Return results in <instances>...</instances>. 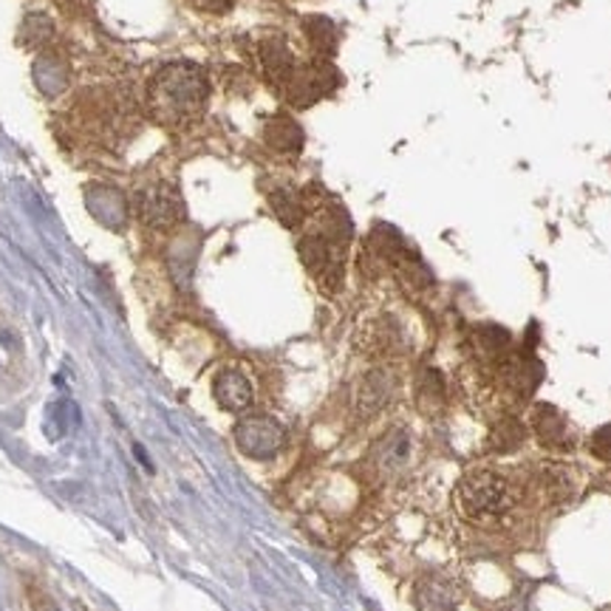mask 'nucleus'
Returning a JSON list of instances; mask_svg holds the SVG:
<instances>
[{
	"mask_svg": "<svg viewBox=\"0 0 611 611\" xmlns=\"http://www.w3.org/2000/svg\"><path fill=\"white\" fill-rule=\"evenodd\" d=\"M207 99H210V80L196 63H170L150 80V114L156 123L168 128L193 123L207 108Z\"/></svg>",
	"mask_w": 611,
	"mask_h": 611,
	"instance_id": "obj_1",
	"label": "nucleus"
},
{
	"mask_svg": "<svg viewBox=\"0 0 611 611\" xmlns=\"http://www.w3.org/2000/svg\"><path fill=\"white\" fill-rule=\"evenodd\" d=\"M351 230H348L346 215L331 207L320 213V224L306 232L297 244L303 264L315 275L317 284L326 292H337L343 284V270H346V250Z\"/></svg>",
	"mask_w": 611,
	"mask_h": 611,
	"instance_id": "obj_2",
	"label": "nucleus"
},
{
	"mask_svg": "<svg viewBox=\"0 0 611 611\" xmlns=\"http://www.w3.org/2000/svg\"><path fill=\"white\" fill-rule=\"evenodd\" d=\"M462 513L473 522H498L513 509L515 493L507 478L493 470H476L462 478L456 489Z\"/></svg>",
	"mask_w": 611,
	"mask_h": 611,
	"instance_id": "obj_3",
	"label": "nucleus"
},
{
	"mask_svg": "<svg viewBox=\"0 0 611 611\" xmlns=\"http://www.w3.org/2000/svg\"><path fill=\"white\" fill-rule=\"evenodd\" d=\"M235 442H239L241 453L250 459H272L284 451L286 431L277 419L255 413V417L241 419L235 428Z\"/></svg>",
	"mask_w": 611,
	"mask_h": 611,
	"instance_id": "obj_4",
	"label": "nucleus"
},
{
	"mask_svg": "<svg viewBox=\"0 0 611 611\" xmlns=\"http://www.w3.org/2000/svg\"><path fill=\"white\" fill-rule=\"evenodd\" d=\"M337 83H340V77H337L335 65L328 63V60H315L309 65H297L295 77L289 80L284 94L292 105L306 108V105L328 97L337 88Z\"/></svg>",
	"mask_w": 611,
	"mask_h": 611,
	"instance_id": "obj_5",
	"label": "nucleus"
},
{
	"mask_svg": "<svg viewBox=\"0 0 611 611\" xmlns=\"http://www.w3.org/2000/svg\"><path fill=\"white\" fill-rule=\"evenodd\" d=\"M139 219L154 230H168L185 219V204L176 187L154 185L139 196Z\"/></svg>",
	"mask_w": 611,
	"mask_h": 611,
	"instance_id": "obj_6",
	"label": "nucleus"
},
{
	"mask_svg": "<svg viewBox=\"0 0 611 611\" xmlns=\"http://www.w3.org/2000/svg\"><path fill=\"white\" fill-rule=\"evenodd\" d=\"M393 393H397V373L388 371V368H373L357 386V411L362 417H373V413H380L391 402Z\"/></svg>",
	"mask_w": 611,
	"mask_h": 611,
	"instance_id": "obj_7",
	"label": "nucleus"
},
{
	"mask_svg": "<svg viewBox=\"0 0 611 611\" xmlns=\"http://www.w3.org/2000/svg\"><path fill=\"white\" fill-rule=\"evenodd\" d=\"M533 431L538 442L549 451H569L575 444L572 433H569L567 417L555 405H538L533 411Z\"/></svg>",
	"mask_w": 611,
	"mask_h": 611,
	"instance_id": "obj_8",
	"label": "nucleus"
},
{
	"mask_svg": "<svg viewBox=\"0 0 611 611\" xmlns=\"http://www.w3.org/2000/svg\"><path fill=\"white\" fill-rule=\"evenodd\" d=\"M213 397L224 411L244 413L252 405L255 391H252V382L246 380V373H241L239 368H224L213 382Z\"/></svg>",
	"mask_w": 611,
	"mask_h": 611,
	"instance_id": "obj_9",
	"label": "nucleus"
},
{
	"mask_svg": "<svg viewBox=\"0 0 611 611\" xmlns=\"http://www.w3.org/2000/svg\"><path fill=\"white\" fill-rule=\"evenodd\" d=\"M261 65H264L266 80L281 91L289 85V80L297 72L295 54H292V49L281 38H266L261 43Z\"/></svg>",
	"mask_w": 611,
	"mask_h": 611,
	"instance_id": "obj_10",
	"label": "nucleus"
},
{
	"mask_svg": "<svg viewBox=\"0 0 611 611\" xmlns=\"http://www.w3.org/2000/svg\"><path fill=\"white\" fill-rule=\"evenodd\" d=\"M540 380H544V366L533 355H527V351L509 357L504 362V382L513 391L522 393V397H529L540 386Z\"/></svg>",
	"mask_w": 611,
	"mask_h": 611,
	"instance_id": "obj_11",
	"label": "nucleus"
},
{
	"mask_svg": "<svg viewBox=\"0 0 611 611\" xmlns=\"http://www.w3.org/2000/svg\"><path fill=\"white\" fill-rule=\"evenodd\" d=\"M417 605L419 611H453L459 605V589L451 580L431 575V578L419 580Z\"/></svg>",
	"mask_w": 611,
	"mask_h": 611,
	"instance_id": "obj_12",
	"label": "nucleus"
},
{
	"mask_svg": "<svg viewBox=\"0 0 611 611\" xmlns=\"http://www.w3.org/2000/svg\"><path fill=\"white\" fill-rule=\"evenodd\" d=\"M408 456H411V436H408V431H391L373 451V459H377L382 473L399 470L408 462Z\"/></svg>",
	"mask_w": 611,
	"mask_h": 611,
	"instance_id": "obj_13",
	"label": "nucleus"
},
{
	"mask_svg": "<svg viewBox=\"0 0 611 611\" xmlns=\"http://www.w3.org/2000/svg\"><path fill=\"white\" fill-rule=\"evenodd\" d=\"M266 143L270 148H275L277 154H297L303 148V130L295 119L289 116H275L270 125H266Z\"/></svg>",
	"mask_w": 611,
	"mask_h": 611,
	"instance_id": "obj_14",
	"label": "nucleus"
},
{
	"mask_svg": "<svg viewBox=\"0 0 611 611\" xmlns=\"http://www.w3.org/2000/svg\"><path fill=\"white\" fill-rule=\"evenodd\" d=\"M303 32L309 38L312 49H315L320 57H331L337 52V40H340V32L328 18L323 14H312V18L303 20Z\"/></svg>",
	"mask_w": 611,
	"mask_h": 611,
	"instance_id": "obj_15",
	"label": "nucleus"
},
{
	"mask_svg": "<svg viewBox=\"0 0 611 611\" xmlns=\"http://www.w3.org/2000/svg\"><path fill=\"white\" fill-rule=\"evenodd\" d=\"M270 201L275 215L284 221L286 227H297L303 221V215H306V204H303L301 196L292 193V190H275Z\"/></svg>",
	"mask_w": 611,
	"mask_h": 611,
	"instance_id": "obj_16",
	"label": "nucleus"
},
{
	"mask_svg": "<svg viewBox=\"0 0 611 611\" xmlns=\"http://www.w3.org/2000/svg\"><path fill=\"white\" fill-rule=\"evenodd\" d=\"M527 439V428L518 422V419H502L493 431V451L498 453H509L518 451Z\"/></svg>",
	"mask_w": 611,
	"mask_h": 611,
	"instance_id": "obj_17",
	"label": "nucleus"
},
{
	"mask_svg": "<svg viewBox=\"0 0 611 611\" xmlns=\"http://www.w3.org/2000/svg\"><path fill=\"white\" fill-rule=\"evenodd\" d=\"M544 489L555 502H569L575 496V473L567 467H549L544 473Z\"/></svg>",
	"mask_w": 611,
	"mask_h": 611,
	"instance_id": "obj_18",
	"label": "nucleus"
},
{
	"mask_svg": "<svg viewBox=\"0 0 611 611\" xmlns=\"http://www.w3.org/2000/svg\"><path fill=\"white\" fill-rule=\"evenodd\" d=\"M476 346L484 357H502L509 346V335L498 326H482L476 331Z\"/></svg>",
	"mask_w": 611,
	"mask_h": 611,
	"instance_id": "obj_19",
	"label": "nucleus"
},
{
	"mask_svg": "<svg viewBox=\"0 0 611 611\" xmlns=\"http://www.w3.org/2000/svg\"><path fill=\"white\" fill-rule=\"evenodd\" d=\"M419 399H422V402H428V405H433V408L442 405V399H444L442 373L428 371L425 377H422V382H419Z\"/></svg>",
	"mask_w": 611,
	"mask_h": 611,
	"instance_id": "obj_20",
	"label": "nucleus"
},
{
	"mask_svg": "<svg viewBox=\"0 0 611 611\" xmlns=\"http://www.w3.org/2000/svg\"><path fill=\"white\" fill-rule=\"evenodd\" d=\"M589 451H592V456L600 459V462H611V425H603L600 431L592 433V439H589Z\"/></svg>",
	"mask_w": 611,
	"mask_h": 611,
	"instance_id": "obj_21",
	"label": "nucleus"
},
{
	"mask_svg": "<svg viewBox=\"0 0 611 611\" xmlns=\"http://www.w3.org/2000/svg\"><path fill=\"white\" fill-rule=\"evenodd\" d=\"M190 3L207 14H227L232 9V0H190Z\"/></svg>",
	"mask_w": 611,
	"mask_h": 611,
	"instance_id": "obj_22",
	"label": "nucleus"
}]
</instances>
